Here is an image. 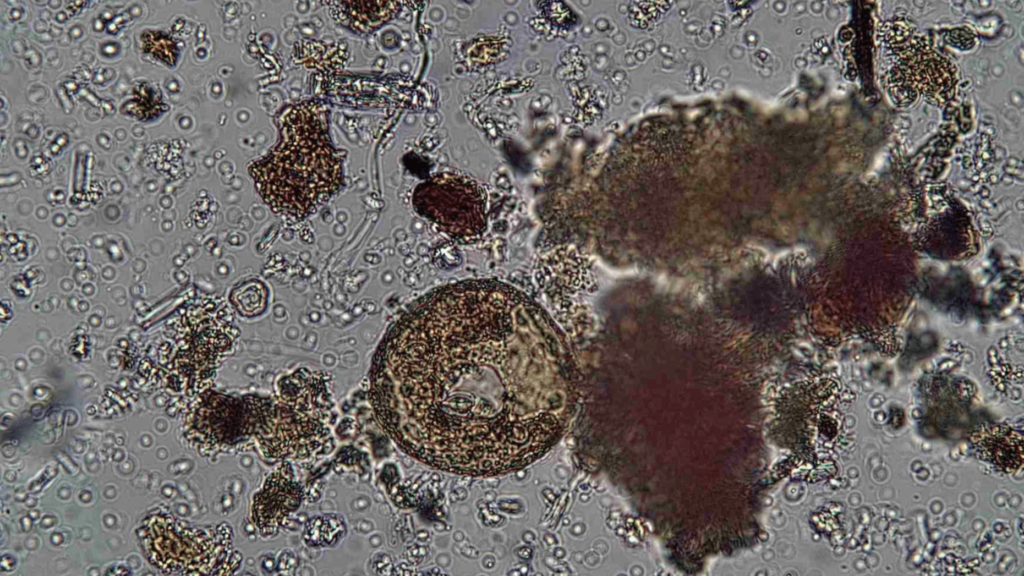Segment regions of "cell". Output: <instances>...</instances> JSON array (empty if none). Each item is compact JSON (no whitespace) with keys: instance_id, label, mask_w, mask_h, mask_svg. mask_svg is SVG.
<instances>
[{"instance_id":"30bf717a","label":"cell","mask_w":1024,"mask_h":576,"mask_svg":"<svg viewBox=\"0 0 1024 576\" xmlns=\"http://www.w3.org/2000/svg\"><path fill=\"white\" fill-rule=\"evenodd\" d=\"M329 6L331 17L340 25L366 34L374 31L394 17L399 2L392 1H332Z\"/></svg>"},{"instance_id":"ba28073f","label":"cell","mask_w":1024,"mask_h":576,"mask_svg":"<svg viewBox=\"0 0 1024 576\" xmlns=\"http://www.w3.org/2000/svg\"><path fill=\"white\" fill-rule=\"evenodd\" d=\"M303 488L289 461H282L266 478L252 501L251 518L264 538L285 526L302 502Z\"/></svg>"},{"instance_id":"52a82bcc","label":"cell","mask_w":1024,"mask_h":576,"mask_svg":"<svg viewBox=\"0 0 1024 576\" xmlns=\"http://www.w3.org/2000/svg\"><path fill=\"white\" fill-rule=\"evenodd\" d=\"M894 40L889 41L893 64L890 70L891 94L899 100L910 101L918 94L941 103L954 91L955 77L952 66L933 51L919 36L907 33L899 26Z\"/></svg>"},{"instance_id":"7a4b0ae2","label":"cell","mask_w":1024,"mask_h":576,"mask_svg":"<svg viewBox=\"0 0 1024 576\" xmlns=\"http://www.w3.org/2000/svg\"><path fill=\"white\" fill-rule=\"evenodd\" d=\"M248 172L262 201L286 220H304L329 202L345 181L323 107L303 101L286 108L276 143Z\"/></svg>"},{"instance_id":"9c48e42d","label":"cell","mask_w":1024,"mask_h":576,"mask_svg":"<svg viewBox=\"0 0 1024 576\" xmlns=\"http://www.w3.org/2000/svg\"><path fill=\"white\" fill-rule=\"evenodd\" d=\"M976 456L1004 473L1022 468L1024 445L1022 433L1005 424L978 428L971 436Z\"/></svg>"},{"instance_id":"6da1fadb","label":"cell","mask_w":1024,"mask_h":576,"mask_svg":"<svg viewBox=\"0 0 1024 576\" xmlns=\"http://www.w3.org/2000/svg\"><path fill=\"white\" fill-rule=\"evenodd\" d=\"M571 357L550 315L499 281L449 284L410 303L372 357L369 400L401 451L454 473L523 467L564 432Z\"/></svg>"},{"instance_id":"8992f818","label":"cell","mask_w":1024,"mask_h":576,"mask_svg":"<svg viewBox=\"0 0 1024 576\" xmlns=\"http://www.w3.org/2000/svg\"><path fill=\"white\" fill-rule=\"evenodd\" d=\"M412 203L420 216L456 240L472 241L486 230V194L468 176L435 174L415 188Z\"/></svg>"},{"instance_id":"3957f363","label":"cell","mask_w":1024,"mask_h":576,"mask_svg":"<svg viewBox=\"0 0 1024 576\" xmlns=\"http://www.w3.org/2000/svg\"><path fill=\"white\" fill-rule=\"evenodd\" d=\"M334 401L326 372L301 367L276 382L256 445L268 459L304 460L333 450Z\"/></svg>"},{"instance_id":"5b68a950","label":"cell","mask_w":1024,"mask_h":576,"mask_svg":"<svg viewBox=\"0 0 1024 576\" xmlns=\"http://www.w3.org/2000/svg\"><path fill=\"white\" fill-rule=\"evenodd\" d=\"M272 394L203 392L184 416V430L192 447L202 454L248 450L265 422Z\"/></svg>"},{"instance_id":"277c9868","label":"cell","mask_w":1024,"mask_h":576,"mask_svg":"<svg viewBox=\"0 0 1024 576\" xmlns=\"http://www.w3.org/2000/svg\"><path fill=\"white\" fill-rule=\"evenodd\" d=\"M143 543L150 562L168 573L232 574L241 556L232 547L228 525L182 527L167 514L144 524Z\"/></svg>"}]
</instances>
